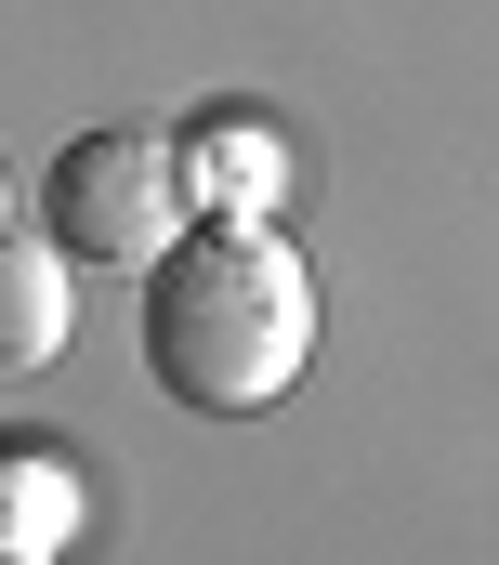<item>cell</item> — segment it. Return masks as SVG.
Listing matches in <instances>:
<instances>
[{"mask_svg": "<svg viewBox=\"0 0 499 565\" xmlns=\"http://www.w3.org/2000/svg\"><path fill=\"white\" fill-rule=\"evenodd\" d=\"M316 355V277L289 264L276 224H184L145 264V369L198 422H250L302 382Z\"/></svg>", "mask_w": 499, "mask_h": 565, "instance_id": "cell-1", "label": "cell"}, {"mask_svg": "<svg viewBox=\"0 0 499 565\" xmlns=\"http://www.w3.org/2000/svg\"><path fill=\"white\" fill-rule=\"evenodd\" d=\"M40 237H53L66 264L145 277V264L184 237L171 132H79V145H53V171H40Z\"/></svg>", "mask_w": 499, "mask_h": 565, "instance_id": "cell-2", "label": "cell"}, {"mask_svg": "<svg viewBox=\"0 0 499 565\" xmlns=\"http://www.w3.org/2000/svg\"><path fill=\"white\" fill-rule=\"evenodd\" d=\"M171 171H184V211H211V224H263L289 198V145L263 119H237V106H211L198 132H171Z\"/></svg>", "mask_w": 499, "mask_h": 565, "instance_id": "cell-3", "label": "cell"}, {"mask_svg": "<svg viewBox=\"0 0 499 565\" xmlns=\"http://www.w3.org/2000/svg\"><path fill=\"white\" fill-rule=\"evenodd\" d=\"M66 342V250L40 224H0V369H40Z\"/></svg>", "mask_w": 499, "mask_h": 565, "instance_id": "cell-4", "label": "cell"}, {"mask_svg": "<svg viewBox=\"0 0 499 565\" xmlns=\"http://www.w3.org/2000/svg\"><path fill=\"white\" fill-rule=\"evenodd\" d=\"M79 540V473L66 460H0V565H53Z\"/></svg>", "mask_w": 499, "mask_h": 565, "instance_id": "cell-5", "label": "cell"}, {"mask_svg": "<svg viewBox=\"0 0 499 565\" xmlns=\"http://www.w3.org/2000/svg\"><path fill=\"white\" fill-rule=\"evenodd\" d=\"M0 224H13V171H0Z\"/></svg>", "mask_w": 499, "mask_h": 565, "instance_id": "cell-6", "label": "cell"}]
</instances>
